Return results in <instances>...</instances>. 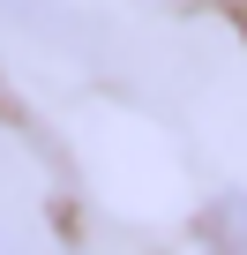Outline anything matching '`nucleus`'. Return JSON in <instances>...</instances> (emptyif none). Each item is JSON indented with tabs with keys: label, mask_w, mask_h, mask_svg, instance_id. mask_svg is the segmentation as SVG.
<instances>
[{
	"label": "nucleus",
	"mask_w": 247,
	"mask_h": 255,
	"mask_svg": "<svg viewBox=\"0 0 247 255\" xmlns=\"http://www.w3.org/2000/svg\"><path fill=\"white\" fill-rule=\"evenodd\" d=\"M0 23H15L45 45H82V23H75L68 0H0Z\"/></svg>",
	"instance_id": "1"
},
{
	"label": "nucleus",
	"mask_w": 247,
	"mask_h": 255,
	"mask_svg": "<svg viewBox=\"0 0 247 255\" xmlns=\"http://www.w3.org/2000/svg\"><path fill=\"white\" fill-rule=\"evenodd\" d=\"M0 255H38V248H23L15 233H0Z\"/></svg>",
	"instance_id": "2"
}]
</instances>
